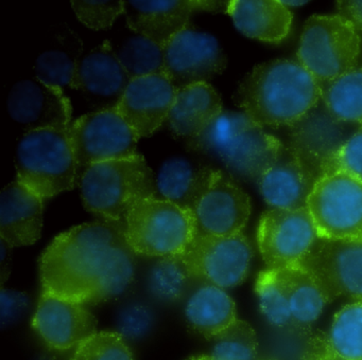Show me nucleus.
I'll return each instance as SVG.
<instances>
[{"mask_svg": "<svg viewBox=\"0 0 362 360\" xmlns=\"http://www.w3.org/2000/svg\"><path fill=\"white\" fill-rule=\"evenodd\" d=\"M79 52L71 49L54 48L45 51L35 61V78L44 84L64 89L73 87Z\"/></svg>", "mask_w": 362, "mask_h": 360, "instance_id": "nucleus-33", "label": "nucleus"}, {"mask_svg": "<svg viewBox=\"0 0 362 360\" xmlns=\"http://www.w3.org/2000/svg\"><path fill=\"white\" fill-rule=\"evenodd\" d=\"M337 10L357 31H362V0H341L337 2Z\"/></svg>", "mask_w": 362, "mask_h": 360, "instance_id": "nucleus-39", "label": "nucleus"}, {"mask_svg": "<svg viewBox=\"0 0 362 360\" xmlns=\"http://www.w3.org/2000/svg\"><path fill=\"white\" fill-rule=\"evenodd\" d=\"M207 169L209 167L196 169L184 159H171L160 169L156 188L164 199L189 210Z\"/></svg>", "mask_w": 362, "mask_h": 360, "instance_id": "nucleus-29", "label": "nucleus"}, {"mask_svg": "<svg viewBox=\"0 0 362 360\" xmlns=\"http://www.w3.org/2000/svg\"><path fill=\"white\" fill-rule=\"evenodd\" d=\"M189 210L197 235L230 236L243 232L247 226L251 199L230 176L209 169Z\"/></svg>", "mask_w": 362, "mask_h": 360, "instance_id": "nucleus-10", "label": "nucleus"}, {"mask_svg": "<svg viewBox=\"0 0 362 360\" xmlns=\"http://www.w3.org/2000/svg\"><path fill=\"white\" fill-rule=\"evenodd\" d=\"M151 169L141 155L95 163L80 178V191L88 211L122 227L139 201L156 196Z\"/></svg>", "mask_w": 362, "mask_h": 360, "instance_id": "nucleus-4", "label": "nucleus"}, {"mask_svg": "<svg viewBox=\"0 0 362 360\" xmlns=\"http://www.w3.org/2000/svg\"><path fill=\"white\" fill-rule=\"evenodd\" d=\"M257 337L247 322L237 319L213 340V360H257Z\"/></svg>", "mask_w": 362, "mask_h": 360, "instance_id": "nucleus-32", "label": "nucleus"}, {"mask_svg": "<svg viewBox=\"0 0 362 360\" xmlns=\"http://www.w3.org/2000/svg\"><path fill=\"white\" fill-rule=\"evenodd\" d=\"M257 360H272V359H257Z\"/></svg>", "mask_w": 362, "mask_h": 360, "instance_id": "nucleus-43", "label": "nucleus"}, {"mask_svg": "<svg viewBox=\"0 0 362 360\" xmlns=\"http://www.w3.org/2000/svg\"><path fill=\"white\" fill-rule=\"evenodd\" d=\"M332 171L345 172L362 181V125L324 164L321 175Z\"/></svg>", "mask_w": 362, "mask_h": 360, "instance_id": "nucleus-36", "label": "nucleus"}, {"mask_svg": "<svg viewBox=\"0 0 362 360\" xmlns=\"http://www.w3.org/2000/svg\"><path fill=\"white\" fill-rule=\"evenodd\" d=\"M116 54L131 80L164 72V49L139 34L126 40Z\"/></svg>", "mask_w": 362, "mask_h": 360, "instance_id": "nucleus-31", "label": "nucleus"}, {"mask_svg": "<svg viewBox=\"0 0 362 360\" xmlns=\"http://www.w3.org/2000/svg\"><path fill=\"white\" fill-rule=\"evenodd\" d=\"M226 13L241 33L260 42L279 44L291 28V12L279 0H232Z\"/></svg>", "mask_w": 362, "mask_h": 360, "instance_id": "nucleus-26", "label": "nucleus"}, {"mask_svg": "<svg viewBox=\"0 0 362 360\" xmlns=\"http://www.w3.org/2000/svg\"><path fill=\"white\" fill-rule=\"evenodd\" d=\"M234 101L262 126L290 127L321 101V86L298 61L273 59L245 76Z\"/></svg>", "mask_w": 362, "mask_h": 360, "instance_id": "nucleus-2", "label": "nucleus"}, {"mask_svg": "<svg viewBox=\"0 0 362 360\" xmlns=\"http://www.w3.org/2000/svg\"><path fill=\"white\" fill-rule=\"evenodd\" d=\"M188 148L219 159L239 177L257 181L283 143L245 112H222L198 137L188 141Z\"/></svg>", "mask_w": 362, "mask_h": 360, "instance_id": "nucleus-3", "label": "nucleus"}, {"mask_svg": "<svg viewBox=\"0 0 362 360\" xmlns=\"http://www.w3.org/2000/svg\"><path fill=\"white\" fill-rule=\"evenodd\" d=\"M307 208L264 212L257 230V244L268 268L298 266L319 241Z\"/></svg>", "mask_w": 362, "mask_h": 360, "instance_id": "nucleus-11", "label": "nucleus"}, {"mask_svg": "<svg viewBox=\"0 0 362 360\" xmlns=\"http://www.w3.org/2000/svg\"><path fill=\"white\" fill-rule=\"evenodd\" d=\"M78 167L136 155L139 138L116 106L84 114L69 127Z\"/></svg>", "mask_w": 362, "mask_h": 360, "instance_id": "nucleus-12", "label": "nucleus"}, {"mask_svg": "<svg viewBox=\"0 0 362 360\" xmlns=\"http://www.w3.org/2000/svg\"><path fill=\"white\" fill-rule=\"evenodd\" d=\"M71 6L81 23L94 30L111 27L120 14H124L122 0H73Z\"/></svg>", "mask_w": 362, "mask_h": 360, "instance_id": "nucleus-35", "label": "nucleus"}, {"mask_svg": "<svg viewBox=\"0 0 362 360\" xmlns=\"http://www.w3.org/2000/svg\"><path fill=\"white\" fill-rule=\"evenodd\" d=\"M44 199L22 182H11L0 194V236L9 246L33 245L43 227Z\"/></svg>", "mask_w": 362, "mask_h": 360, "instance_id": "nucleus-22", "label": "nucleus"}, {"mask_svg": "<svg viewBox=\"0 0 362 360\" xmlns=\"http://www.w3.org/2000/svg\"><path fill=\"white\" fill-rule=\"evenodd\" d=\"M26 304V299L22 294L1 288V321L5 324L16 317Z\"/></svg>", "mask_w": 362, "mask_h": 360, "instance_id": "nucleus-38", "label": "nucleus"}, {"mask_svg": "<svg viewBox=\"0 0 362 360\" xmlns=\"http://www.w3.org/2000/svg\"><path fill=\"white\" fill-rule=\"evenodd\" d=\"M304 355L321 360H362V299L341 308L327 332L311 336Z\"/></svg>", "mask_w": 362, "mask_h": 360, "instance_id": "nucleus-25", "label": "nucleus"}, {"mask_svg": "<svg viewBox=\"0 0 362 360\" xmlns=\"http://www.w3.org/2000/svg\"><path fill=\"white\" fill-rule=\"evenodd\" d=\"M122 231L135 254L158 258L183 256L197 236L190 210L156 196L139 201L129 211Z\"/></svg>", "mask_w": 362, "mask_h": 360, "instance_id": "nucleus-7", "label": "nucleus"}, {"mask_svg": "<svg viewBox=\"0 0 362 360\" xmlns=\"http://www.w3.org/2000/svg\"><path fill=\"white\" fill-rule=\"evenodd\" d=\"M192 277L183 256L160 258L150 269L148 283L154 296L165 302H177L187 294Z\"/></svg>", "mask_w": 362, "mask_h": 360, "instance_id": "nucleus-30", "label": "nucleus"}, {"mask_svg": "<svg viewBox=\"0 0 362 360\" xmlns=\"http://www.w3.org/2000/svg\"><path fill=\"white\" fill-rule=\"evenodd\" d=\"M130 80L115 51L105 42L79 59L71 88L97 99H115L118 103Z\"/></svg>", "mask_w": 362, "mask_h": 360, "instance_id": "nucleus-24", "label": "nucleus"}, {"mask_svg": "<svg viewBox=\"0 0 362 360\" xmlns=\"http://www.w3.org/2000/svg\"><path fill=\"white\" fill-rule=\"evenodd\" d=\"M253 256L251 241L241 232L230 236L197 235L183 258L194 280L226 289L245 282Z\"/></svg>", "mask_w": 362, "mask_h": 360, "instance_id": "nucleus-13", "label": "nucleus"}, {"mask_svg": "<svg viewBox=\"0 0 362 360\" xmlns=\"http://www.w3.org/2000/svg\"><path fill=\"white\" fill-rule=\"evenodd\" d=\"M360 44L357 30L344 17L313 15L303 28L296 57L321 84L357 67Z\"/></svg>", "mask_w": 362, "mask_h": 360, "instance_id": "nucleus-8", "label": "nucleus"}, {"mask_svg": "<svg viewBox=\"0 0 362 360\" xmlns=\"http://www.w3.org/2000/svg\"><path fill=\"white\" fill-rule=\"evenodd\" d=\"M286 6H300V4H305L304 1H281Z\"/></svg>", "mask_w": 362, "mask_h": 360, "instance_id": "nucleus-41", "label": "nucleus"}, {"mask_svg": "<svg viewBox=\"0 0 362 360\" xmlns=\"http://www.w3.org/2000/svg\"><path fill=\"white\" fill-rule=\"evenodd\" d=\"M306 208L320 239H361V180L342 171L326 172L315 181Z\"/></svg>", "mask_w": 362, "mask_h": 360, "instance_id": "nucleus-9", "label": "nucleus"}, {"mask_svg": "<svg viewBox=\"0 0 362 360\" xmlns=\"http://www.w3.org/2000/svg\"><path fill=\"white\" fill-rule=\"evenodd\" d=\"M134 256L117 224L97 222L74 227L42 254L43 292L83 305L117 298L134 280Z\"/></svg>", "mask_w": 362, "mask_h": 360, "instance_id": "nucleus-1", "label": "nucleus"}, {"mask_svg": "<svg viewBox=\"0 0 362 360\" xmlns=\"http://www.w3.org/2000/svg\"><path fill=\"white\" fill-rule=\"evenodd\" d=\"M71 360H134L126 339L114 332H97L76 347Z\"/></svg>", "mask_w": 362, "mask_h": 360, "instance_id": "nucleus-34", "label": "nucleus"}, {"mask_svg": "<svg viewBox=\"0 0 362 360\" xmlns=\"http://www.w3.org/2000/svg\"><path fill=\"white\" fill-rule=\"evenodd\" d=\"M96 317L86 305L42 292L33 328L52 349L67 351L79 347L97 332Z\"/></svg>", "mask_w": 362, "mask_h": 360, "instance_id": "nucleus-17", "label": "nucleus"}, {"mask_svg": "<svg viewBox=\"0 0 362 360\" xmlns=\"http://www.w3.org/2000/svg\"><path fill=\"white\" fill-rule=\"evenodd\" d=\"M175 92L164 72L133 78L116 108L137 137H148L168 119Z\"/></svg>", "mask_w": 362, "mask_h": 360, "instance_id": "nucleus-18", "label": "nucleus"}, {"mask_svg": "<svg viewBox=\"0 0 362 360\" xmlns=\"http://www.w3.org/2000/svg\"><path fill=\"white\" fill-rule=\"evenodd\" d=\"M152 324L149 309L143 305L127 307L118 319V330L124 339H136L146 334Z\"/></svg>", "mask_w": 362, "mask_h": 360, "instance_id": "nucleus-37", "label": "nucleus"}, {"mask_svg": "<svg viewBox=\"0 0 362 360\" xmlns=\"http://www.w3.org/2000/svg\"><path fill=\"white\" fill-rule=\"evenodd\" d=\"M186 360H213L211 356L201 355V356H192V357L188 358Z\"/></svg>", "mask_w": 362, "mask_h": 360, "instance_id": "nucleus-40", "label": "nucleus"}, {"mask_svg": "<svg viewBox=\"0 0 362 360\" xmlns=\"http://www.w3.org/2000/svg\"><path fill=\"white\" fill-rule=\"evenodd\" d=\"M300 265L329 303L339 296L362 299V237L319 239Z\"/></svg>", "mask_w": 362, "mask_h": 360, "instance_id": "nucleus-14", "label": "nucleus"}, {"mask_svg": "<svg viewBox=\"0 0 362 360\" xmlns=\"http://www.w3.org/2000/svg\"><path fill=\"white\" fill-rule=\"evenodd\" d=\"M8 112L27 131L47 127L71 126V101L62 89L37 78L16 83L8 95Z\"/></svg>", "mask_w": 362, "mask_h": 360, "instance_id": "nucleus-19", "label": "nucleus"}, {"mask_svg": "<svg viewBox=\"0 0 362 360\" xmlns=\"http://www.w3.org/2000/svg\"><path fill=\"white\" fill-rule=\"evenodd\" d=\"M69 127L33 129L18 141L16 180L43 199L75 186L78 165Z\"/></svg>", "mask_w": 362, "mask_h": 360, "instance_id": "nucleus-6", "label": "nucleus"}, {"mask_svg": "<svg viewBox=\"0 0 362 360\" xmlns=\"http://www.w3.org/2000/svg\"><path fill=\"white\" fill-rule=\"evenodd\" d=\"M164 73L175 88L207 83L226 68L228 59L211 34L188 25L164 47Z\"/></svg>", "mask_w": 362, "mask_h": 360, "instance_id": "nucleus-15", "label": "nucleus"}, {"mask_svg": "<svg viewBox=\"0 0 362 360\" xmlns=\"http://www.w3.org/2000/svg\"><path fill=\"white\" fill-rule=\"evenodd\" d=\"M255 292L267 321L298 335H310L311 328L329 303L300 265L262 270L256 280Z\"/></svg>", "mask_w": 362, "mask_h": 360, "instance_id": "nucleus-5", "label": "nucleus"}, {"mask_svg": "<svg viewBox=\"0 0 362 360\" xmlns=\"http://www.w3.org/2000/svg\"><path fill=\"white\" fill-rule=\"evenodd\" d=\"M302 360H321V359H317V358L308 357V356L303 355Z\"/></svg>", "mask_w": 362, "mask_h": 360, "instance_id": "nucleus-42", "label": "nucleus"}, {"mask_svg": "<svg viewBox=\"0 0 362 360\" xmlns=\"http://www.w3.org/2000/svg\"><path fill=\"white\" fill-rule=\"evenodd\" d=\"M289 128V145L319 177L324 164L349 138L345 123L334 118L322 101Z\"/></svg>", "mask_w": 362, "mask_h": 360, "instance_id": "nucleus-21", "label": "nucleus"}, {"mask_svg": "<svg viewBox=\"0 0 362 360\" xmlns=\"http://www.w3.org/2000/svg\"><path fill=\"white\" fill-rule=\"evenodd\" d=\"M222 112L219 92L209 83H197L177 89L167 122L175 137L190 141Z\"/></svg>", "mask_w": 362, "mask_h": 360, "instance_id": "nucleus-23", "label": "nucleus"}, {"mask_svg": "<svg viewBox=\"0 0 362 360\" xmlns=\"http://www.w3.org/2000/svg\"><path fill=\"white\" fill-rule=\"evenodd\" d=\"M320 86L321 101L334 118L362 125V67L357 66Z\"/></svg>", "mask_w": 362, "mask_h": 360, "instance_id": "nucleus-28", "label": "nucleus"}, {"mask_svg": "<svg viewBox=\"0 0 362 360\" xmlns=\"http://www.w3.org/2000/svg\"><path fill=\"white\" fill-rule=\"evenodd\" d=\"M228 4L207 0H130L124 1V14L132 31L164 47L189 25L192 13L226 12Z\"/></svg>", "mask_w": 362, "mask_h": 360, "instance_id": "nucleus-16", "label": "nucleus"}, {"mask_svg": "<svg viewBox=\"0 0 362 360\" xmlns=\"http://www.w3.org/2000/svg\"><path fill=\"white\" fill-rule=\"evenodd\" d=\"M319 176L290 145H284L275 160L257 179L264 201L274 209L306 208Z\"/></svg>", "mask_w": 362, "mask_h": 360, "instance_id": "nucleus-20", "label": "nucleus"}, {"mask_svg": "<svg viewBox=\"0 0 362 360\" xmlns=\"http://www.w3.org/2000/svg\"><path fill=\"white\" fill-rule=\"evenodd\" d=\"M185 318L190 330L207 340H214L238 319L230 294L223 288L205 283L188 298Z\"/></svg>", "mask_w": 362, "mask_h": 360, "instance_id": "nucleus-27", "label": "nucleus"}]
</instances>
